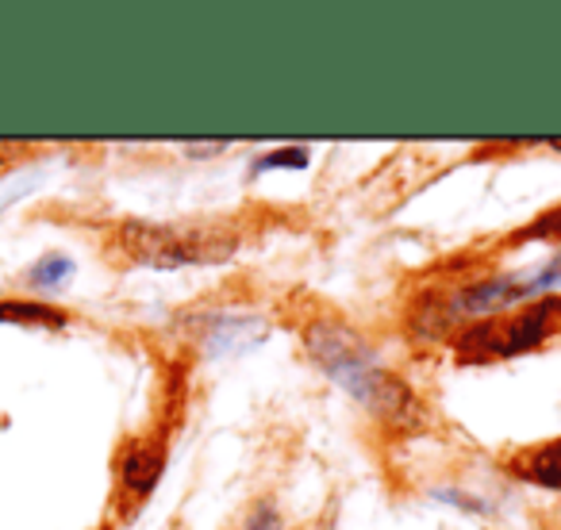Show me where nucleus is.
Segmentation results:
<instances>
[{"instance_id":"obj_3","label":"nucleus","mask_w":561,"mask_h":530,"mask_svg":"<svg viewBox=\"0 0 561 530\" xmlns=\"http://www.w3.org/2000/svg\"><path fill=\"white\" fill-rule=\"evenodd\" d=\"M158 469H162V458H158V453H150V450L131 453V461H127V484L147 492L150 484L158 481Z\"/></svg>"},{"instance_id":"obj_7","label":"nucleus","mask_w":561,"mask_h":530,"mask_svg":"<svg viewBox=\"0 0 561 530\" xmlns=\"http://www.w3.org/2000/svg\"><path fill=\"white\" fill-rule=\"evenodd\" d=\"M527 234H542V239H546V234H561V208H558V211H550V216H546L538 227H530Z\"/></svg>"},{"instance_id":"obj_1","label":"nucleus","mask_w":561,"mask_h":530,"mask_svg":"<svg viewBox=\"0 0 561 530\" xmlns=\"http://www.w3.org/2000/svg\"><path fill=\"white\" fill-rule=\"evenodd\" d=\"M124 246L135 262L147 265H204L224 262L234 254V234L224 227H154V223H127Z\"/></svg>"},{"instance_id":"obj_5","label":"nucleus","mask_w":561,"mask_h":530,"mask_svg":"<svg viewBox=\"0 0 561 530\" xmlns=\"http://www.w3.org/2000/svg\"><path fill=\"white\" fill-rule=\"evenodd\" d=\"M247 530H280V515L273 511L270 504H262L254 515H250V527Z\"/></svg>"},{"instance_id":"obj_6","label":"nucleus","mask_w":561,"mask_h":530,"mask_svg":"<svg viewBox=\"0 0 561 530\" xmlns=\"http://www.w3.org/2000/svg\"><path fill=\"white\" fill-rule=\"evenodd\" d=\"M308 162V154L305 150H277V154H270L265 158L257 170H270V165H305Z\"/></svg>"},{"instance_id":"obj_4","label":"nucleus","mask_w":561,"mask_h":530,"mask_svg":"<svg viewBox=\"0 0 561 530\" xmlns=\"http://www.w3.org/2000/svg\"><path fill=\"white\" fill-rule=\"evenodd\" d=\"M70 269H73V265H70V257H43V262L39 265H35V281H39V285H55V281H62V277L66 274H70Z\"/></svg>"},{"instance_id":"obj_2","label":"nucleus","mask_w":561,"mask_h":530,"mask_svg":"<svg viewBox=\"0 0 561 530\" xmlns=\"http://www.w3.org/2000/svg\"><path fill=\"white\" fill-rule=\"evenodd\" d=\"M515 465H519V473L527 476V481L546 484V488H561V438L558 442H546V446H538V450L523 453Z\"/></svg>"}]
</instances>
